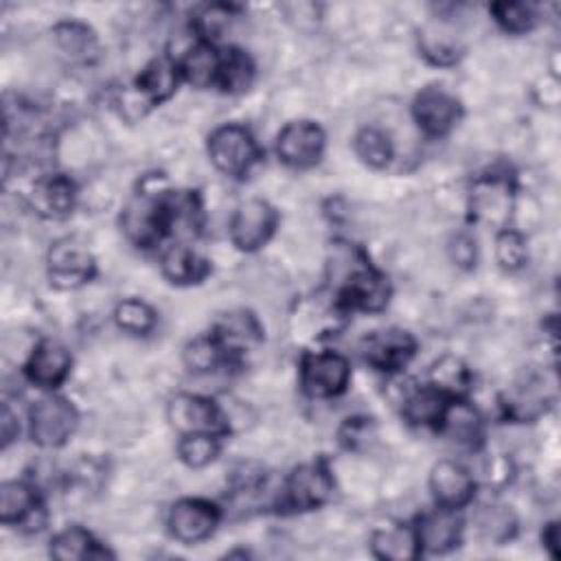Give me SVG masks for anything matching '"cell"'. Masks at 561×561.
<instances>
[{
  "instance_id": "2",
  "label": "cell",
  "mask_w": 561,
  "mask_h": 561,
  "mask_svg": "<svg viewBox=\"0 0 561 561\" xmlns=\"http://www.w3.org/2000/svg\"><path fill=\"white\" fill-rule=\"evenodd\" d=\"M180 81L182 77H180L178 59L169 55L156 57L140 70V75L129 85V90L118 94L116 105L121 107L123 116L134 121L142 116L147 110H151L153 105H160L162 101H167L178 90Z\"/></svg>"
},
{
  "instance_id": "4",
  "label": "cell",
  "mask_w": 561,
  "mask_h": 561,
  "mask_svg": "<svg viewBox=\"0 0 561 561\" xmlns=\"http://www.w3.org/2000/svg\"><path fill=\"white\" fill-rule=\"evenodd\" d=\"M77 425L79 410L61 394L48 392L28 408V436L42 449H57L66 445Z\"/></svg>"
},
{
  "instance_id": "34",
  "label": "cell",
  "mask_w": 561,
  "mask_h": 561,
  "mask_svg": "<svg viewBox=\"0 0 561 561\" xmlns=\"http://www.w3.org/2000/svg\"><path fill=\"white\" fill-rule=\"evenodd\" d=\"M421 55L434 66H454L462 57V46L456 35L440 28H425L419 37Z\"/></svg>"
},
{
  "instance_id": "8",
  "label": "cell",
  "mask_w": 561,
  "mask_h": 561,
  "mask_svg": "<svg viewBox=\"0 0 561 561\" xmlns=\"http://www.w3.org/2000/svg\"><path fill=\"white\" fill-rule=\"evenodd\" d=\"M48 280L57 289H77L96 274V261L88 245L77 237H61L50 243L46 254Z\"/></svg>"
},
{
  "instance_id": "13",
  "label": "cell",
  "mask_w": 561,
  "mask_h": 561,
  "mask_svg": "<svg viewBox=\"0 0 561 561\" xmlns=\"http://www.w3.org/2000/svg\"><path fill=\"white\" fill-rule=\"evenodd\" d=\"M416 355V340L403 329H381L373 331L362 340V357L375 370L394 375L403 370Z\"/></svg>"
},
{
  "instance_id": "22",
  "label": "cell",
  "mask_w": 561,
  "mask_h": 561,
  "mask_svg": "<svg viewBox=\"0 0 561 561\" xmlns=\"http://www.w3.org/2000/svg\"><path fill=\"white\" fill-rule=\"evenodd\" d=\"M436 430L467 449H478L482 443V419L465 397H454L447 403Z\"/></svg>"
},
{
  "instance_id": "24",
  "label": "cell",
  "mask_w": 561,
  "mask_h": 561,
  "mask_svg": "<svg viewBox=\"0 0 561 561\" xmlns=\"http://www.w3.org/2000/svg\"><path fill=\"white\" fill-rule=\"evenodd\" d=\"M48 552L59 561H81V559H105L112 552L94 539V535L83 526H66L57 535H53Z\"/></svg>"
},
{
  "instance_id": "14",
  "label": "cell",
  "mask_w": 561,
  "mask_h": 561,
  "mask_svg": "<svg viewBox=\"0 0 561 561\" xmlns=\"http://www.w3.org/2000/svg\"><path fill=\"white\" fill-rule=\"evenodd\" d=\"M0 522L35 533L46 524V511L37 489L24 480H9L0 484Z\"/></svg>"
},
{
  "instance_id": "16",
  "label": "cell",
  "mask_w": 561,
  "mask_h": 561,
  "mask_svg": "<svg viewBox=\"0 0 561 561\" xmlns=\"http://www.w3.org/2000/svg\"><path fill=\"white\" fill-rule=\"evenodd\" d=\"M72 355L70 351L50 337L39 340L24 364L26 379L42 390H57L70 375Z\"/></svg>"
},
{
  "instance_id": "19",
  "label": "cell",
  "mask_w": 561,
  "mask_h": 561,
  "mask_svg": "<svg viewBox=\"0 0 561 561\" xmlns=\"http://www.w3.org/2000/svg\"><path fill=\"white\" fill-rule=\"evenodd\" d=\"M31 208L44 219H66L77 204V186L64 173H46L28 193Z\"/></svg>"
},
{
  "instance_id": "38",
  "label": "cell",
  "mask_w": 561,
  "mask_h": 561,
  "mask_svg": "<svg viewBox=\"0 0 561 561\" xmlns=\"http://www.w3.org/2000/svg\"><path fill=\"white\" fill-rule=\"evenodd\" d=\"M469 381H471L469 368L456 357L438 359L434 364L432 377H430V383H434L436 388L445 390L451 397H462L465 390L469 388Z\"/></svg>"
},
{
  "instance_id": "7",
  "label": "cell",
  "mask_w": 561,
  "mask_h": 561,
  "mask_svg": "<svg viewBox=\"0 0 561 561\" xmlns=\"http://www.w3.org/2000/svg\"><path fill=\"white\" fill-rule=\"evenodd\" d=\"M298 381L311 399L340 397L351 381V364L337 351H309L300 357Z\"/></svg>"
},
{
  "instance_id": "15",
  "label": "cell",
  "mask_w": 561,
  "mask_h": 561,
  "mask_svg": "<svg viewBox=\"0 0 561 561\" xmlns=\"http://www.w3.org/2000/svg\"><path fill=\"white\" fill-rule=\"evenodd\" d=\"M430 493L436 506L460 511L476 495V478L473 473L458 460L443 458L430 471Z\"/></svg>"
},
{
  "instance_id": "20",
  "label": "cell",
  "mask_w": 561,
  "mask_h": 561,
  "mask_svg": "<svg viewBox=\"0 0 561 561\" xmlns=\"http://www.w3.org/2000/svg\"><path fill=\"white\" fill-rule=\"evenodd\" d=\"M513 208V188L508 178L486 175L473 184L471 191V213L476 219L486 221L491 226H500V230L508 228V215Z\"/></svg>"
},
{
  "instance_id": "21",
  "label": "cell",
  "mask_w": 561,
  "mask_h": 561,
  "mask_svg": "<svg viewBox=\"0 0 561 561\" xmlns=\"http://www.w3.org/2000/svg\"><path fill=\"white\" fill-rule=\"evenodd\" d=\"M160 272L173 285H195L208 276L210 265L191 243L173 241L160 252Z\"/></svg>"
},
{
  "instance_id": "28",
  "label": "cell",
  "mask_w": 561,
  "mask_h": 561,
  "mask_svg": "<svg viewBox=\"0 0 561 561\" xmlns=\"http://www.w3.org/2000/svg\"><path fill=\"white\" fill-rule=\"evenodd\" d=\"M184 366L195 375H208L221 370L224 366H237L239 362L217 342L213 333L193 337L182 351Z\"/></svg>"
},
{
  "instance_id": "42",
  "label": "cell",
  "mask_w": 561,
  "mask_h": 561,
  "mask_svg": "<svg viewBox=\"0 0 561 561\" xmlns=\"http://www.w3.org/2000/svg\"><path fill=\"white\" fill-rule=\"evenodd\" d=\"M541 543L552 559H559V522H548L541 530Z\"/></svg>"
},
{
  "instance_id": "30",
  "label": "cell",
  "mask_w": 561,
  "mask_h": 561,
  "mask_svg": "<svg viewBox=\"0 0 561 561\" xmlns=\"http://www.w3.org/2000/svg\"><path fill=\"white\" fill-rule=\"evenodd\" d=\"M355 156L370 169H386L394 156L390 136L379 127H362L353 138Z\"/></svg>"
},
{
  "instance_id": "35",
  "label": "cell",
  "mask_w": 561,
  "mask_h": 561,
  "mask_svg": "<svg viewBox=\"0 0 561 561\" xmlns=\"http://www.w3.org/2000/svg\"><path fill=\"white\" fill-rule=\"evenodd\" d=\"M232 18H237V7L232 4H204L193 13L191 26L197 33V39L215 44V39L230 26Z\"/></svg>"
},
{
  "instance_id": "11",
  "label": "cell",
  "mask_w": 561,
  "mask_h": 561,
  "mask_svg": "<svg viewBox=\"0 0 561 561\" xmlns=\"http://www.w3.org/2000/svg\"><path fill=\"white\" fill-rule=\"evenodd\" d=\"M221 522V508L204 497H182L171 504L167 515L169 535L184 543L195 546L206 541Z\"/></svg>"
},
{
  "instance_id": "39",
  "label": "cell",
  "mask_w": 561,
  "mask_h": 561,
  "mask_svg": "<svg viewBox=\"0 0 561 561\" xmlns=\"http://www.w3.org/2000/svg\"><path fill=\"white\" fill-rule=\"evenodd\" d=\"M373 436H375V425H373V419H366V416L346 419L337 432V438L346 449H359L362 445H368Z\"/></svg>"
},
{
  "instance_id": "40",
  "label": "cell",
  "mask_w": 561,
  "mask_h": 561,
  "mask_svg": "<svg viewBox=\"0 0 561 561\" xmlns=\"http://www.w3.org/2000/svg\"><path fill=\"white\" fill-rule=\"evenodd\" d=\"M451 259L460 267H471L476 263V241L469 234H458L451 243Z\"/></svg>"
},
{
  "instance_id": "25",
  "label": "cell",
  "mask_w": 561,
  "mask_h": 561,
  "mask_svg": "<svg viewBox=\"0 0 561 561\" xmlns=\"http://www.w3.org/2000/svg\"><path fill=\"white\" fill-rule=\"evenodd\" d=\"M370 550L377 559L383 561H412L423 554L414 526L405 524L377 528L370 537Z\"/></svg>"
},
{
  "instance_id": "31",
  "label": "cell",
  "mask_w": 561,
  "mask_h": 561,
  "mask_svg": "<svg viewBox=\"0 0 561 561\" xmlns=\"http://www.w3.org/2000/svg\"><path fill=\"white\" fill-rule=\"evenodd\" d=\"M112 316L116 327L129 335H149L158 324L156 309L142 298H123Z\"/></svg>"
},
{
  "instance_id": "1",
  "label": "cell",
  "mask_w": 561,
  "mask_h": 561,
  "mask_svg": "<svg viewBox=\"0 0 561 561\" xmlns=\"http://www.w3.org/2000/svg\"><path fill=\"white\" fill-rule=\"evenodd\" d=\"M390 294L392 289L388 276L357 254L355 263H351V270L333 291V309L340 313H377L386 309Z\"/></svg>"
},
{
  "instance_id": "32",
  "label": "cell",
  "mask_w": 561,
  "mask_h": 561,
  "mask_svg": "<svg viewBox=\"0 0 561 561\" xmlns=\"http://www.w3.org/2000/svg\"><path fill=\"white\" fill-rule=\"evenodd\" d=\"M221 440L224 438L215 434H184L178 438L175 454L186 467L202 469L217 460L221 454Z\"/></svg>"
},
{
  "instance_id": "9",
  "label": "cell",
  "mask_w": 561,
  "mask_h": 561,
  "mask_svg": "<svg viewBox=\"0 0 561 561\" xmlns=\"http://www.w3.org/2000/svg\"><path fill=\"white\" fill-rule=\"evenodd\" d=\"M327 147V134L320 123L309 118L289 121L276 136V158L296 171L316 167L322 160Z\"/></svg>"
},
{
  "instance_id": "12",
  "label": "cell",
  "mask_w": 561,
  "mask_h": 561,
  "mask_svg": "<svg viewBox=\"0 0 561 561\" xmlns=\"http://www.w3.org/2000/svg\"><path fill=\"white\" fill-rule=\"evenodd\" d=\"M412 118L425 136L443 138L462 118V103L443 85H425L412 101Z\"/></svg>"
},
{
  "instance_id": "27",
  "label": "cell",
  "mask_w": 561,
  "mask_h": 561,
  "mask_svg": "<svg viewBox=\"0 0 561 561\" xmlns=\"http://www.w3.org/2000/svg\"><path fill=\"white\" fill-rule=\"evenodd\" d=\"M219 66V48L213 42L197 39L180 59V77L182 81L195 85V88H210L215 85Z\"/></svg>"
},
{
  "instance_id": "17",
  "label": "cell",
  "mask_w": 561,
  "mask_h": 561,
  "mask_svg": "<svg viewBox=\"0 0 561 561\" xmlns=\"http://www.w3.org/2000/svg\"><path fill=\"white\" fill-rule=\"evenodd\" d=\"M414 533L421 552L445 554L458 548L462 541V517L458 511L436 506L414 522Z\"/></svg>"
},
{
  "instance_id": "6",
  "label": "cell",
  "mask_w": 561,
  "mask_h": 561,
  "mask_svg": "<svg viewBox=\"0 0 561 561\" xmlns=\"http://www.w3.org/2000/svg\"><path fill=\"white\" fill-rule=\"evenodd\" d=\"M167 419L178 436L184 434H230V416L228 412L210 397L180 392L167 405Z\"/></svg>"
},
{
  "instance_id": "18",
  "label": "cell",
  "mask_w": 561,
  "mask_h": 561,
  "mask_svg": "<svg viewBox=\"0 0 561 561\" xmlns=\"http://www.w3.org/2000/svg\"><path fill=\"white\" fill-rule=\"evenodd\" d=\"M210 333L217 337V342L239 362L243 353H248L252 346L263 342V324L259 318L248 309H230L224 311Z\"/></svg>"
},
{
  "instance_id": "23",
  "label": "cell",
  "mask_w": 561,
  "mask_h": 561,
  "mask_svg": "<svg viewBox=\"0 0 561 561\" xmlns=\"http://www.w3.org/2000/svg\"><path fill=\"white\" fill-rule=\"evenodd\" d=\"M451 399H454L451 394H447L445 390H440L427 381V383H421V386H414L408 390V394L403 397V403H401V412L412 425L436 427Z\"/></svg>"
},
{
  "instance_id": "5",
  "label": "cell",
  "mask_w": 561,
  "mask_h": 561,
  "mask_svg": "<svg viewBox=\"0 0 561 561\" xmlns=\"http://www.w3.org/2000/svg\"><path fill=\"white\" fill-rule=\"evenodd\" d=\"M333 473L324 460L305 462L291 469L278 495V511L283 513H307L329 502L333 495Z\"/></svg>"
},
{
  "instance_id": "36",
  "label": "cell",
  "mask_w": 561,
  "mask_h": 561,
  "mask_svg": "<svg viewBox=\"0 0 561 561\" xmlns=\"http://www.w3.org/2000/svg\"><path fill=\"white\" fill-rule=\"evenodd\" d=\"M476 524H478L480 535L493 543L508 541L517 528V519L511 513V508L500 506V504L482 506L476 515Z\"/></svg>"
},
{
  "instance_id": "41",
  "label": "cell",
  "mask_w": 561,
  "mask_h": 561,
  "mask_svg": "<svg viewBox=\"0 0 561 561\" xmlns=\"http://www.w3.org/2000/svg\"><path fill=\"white\" fill-rule=\"evenodd\" d=\"M20 434V425H18V416L15 412L9 408V403H2L0 410V443L2 449H7Z\"/></svg>"
},
{
  "instance_id": "37",
  "label": "cell",
  "mask_w": 561,
  "mask_h": 561,
  "mask_svg": "<svg viewBox=\"0 0 561 561\" xmlns=\"http://www.w3.org/2000/svg\"><path fill=\"white\" fill-rule=\"evenodd\" d=\"M495 261L506 272H519L528 261V245L522 232L504 228L495 234Z\"/></svg>"
},
{
  "instance_id": "26",
  "label": "cell",
  "mask_w": 561,
  "mask_h": 561,
  "mask_svg": "<svg viewBox=\"0 0 561 561\" xmlns=\"http://www.w3.org/2000/svg\"><path fill=\"white\" fill-rule=\"evenodd\" d=\"M254 61L239 46H226L219 50V66L215 77V88L226 94H241L254 81Z\"/></svg>"
},
{
  "instance_id": "33",
  "label": "cell",
  "mask_w": 561,
  "mask_h": 561,
  "mask_svg": "<svg viewBox=\"0 0 561 561\" xmlns=\"http://www.w3.org/2000/svg\"><path fill=\"white\" fill-rule=\"evenodd\" d=\"M489 13L493 15L495 24L511 35L530 33L539 22L535 7L526 2H493L489 4Z\"/></svg>"
},
{
  "instance_id": "3",
  "label": "cell",
  "mask_w": 561,
  "mask_h": 561,
  "mask_svg": "<svg viewBox=\"0 0 561 561\" xmlns=\"http://www.w3.org/2000/svg\"><path fill=\"white\" fill-rule=\"evenodd\" d=\"M206 149L213 167L234 180L245 178L263 158L254 134L239 123H226L213 129Z\"/></svg>"
},
{
  "instance_id": "10",
  "label": "cell",
  "mask_w": 561,
  "mask_h": 561,
  "mask_svg": "<svg viewBox=\"0 0 561 561\" xmlns=\"http://www.w3.org/2000/svg\"><path fill=\"white\" fill-rule=\"evenodd\" d=\"M276 224V208L261 197H250L232 210L228 221V237L237 250L256 252L274 237Z\"/></svg>"
},
{
  "instance_id": "29",
  "label": "cell",
  "mask_w": 561,
  "mask_h": 561,
  "mask_svg": "<svg viewBox=\"0 0 561 561\" xmlns=\"http://www.w3.org/2000/svg\"><path fill=\"white\" fill-rule=\"evenodd\" d=\"M53 37L57 48L72 61H90L99 50L94 31L77 20L57 22L53 26Z\"/></svg>"
}]
</instances>
